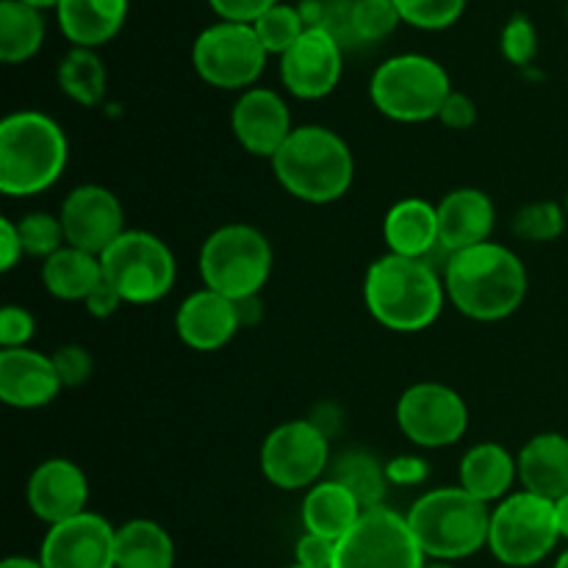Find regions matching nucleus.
Instances as JSON below:
<instances>
[{
    "label": "nucleus",
    "mask_w": 568,
    "mask_h": 568,
    "mask_svg": "<svg viewBox=\"0 0 568 568\" xmlns=\"http://www.w3.org/2000/svg\"><path fill=\"white\" fill-rule=\"evenodd\" d=\"M100 264L103 281L114 286L125 303H159L175 286V255L155 233L125 231L100 255Z\"/></svg>",
    "instance_id": "9"
},
{
    "label": "nucleus",
    "mask_w": 568,
    "mask_h": 568,
    "mask_svg": "<svg viewBox=\"0 0 568 568\" xmlns=\"http://www.w3.org/2000/svg\"><path fill=\"white\" fill-rule=\"evenodd\" d=\"M566 14H568V9H566Z\"/></svg>",
    "instance_id": "52"
},
{
    "label": "nucleus",
    "mask_w": 568,
    "mask_h": 568,
    "mask_svg": "<svg viewBox=\"0 0 568 568\" xmlns=\"http://www.w3.org/2000/svg\"><path fill=\"white\" fill-rule=\"evenodd\" d=\"M50 358H53V366L59 372V381L64 388L83 386L92 377V355L81 344H64Z\"/></svg>",
    "instance_id": "38"
},
{
    "label": "nucleus",
    "mask_w": 568,
    "mask_h": 568,
    "mask_svg": "<svg viewBox=\"0 0 568 568\" xmlns=\"http://www.w3.org/2000/svg\"><path fill=\"white\" fill-rule=\"evenodd\" d=\"M555 519H558L560 538H566V541H568V494H566V497H560L558 503H555Z\"/></svg>",
    "instance_id": "46"
},
{
    "label": "nucleus",
    "mask_w": 568,
    "mask_h": 568,
    "mask_svg": "<svg viewBox=\"0 0 568 568\" xmlns=\"http://www.w3.org/2000/svg\"><path fill=\"white\" fill-rule=\"evenodd\" d=\"M444 288L455 308L477 322H499L519 311L527 270L519 255L497 242L453 253L444 264Z\"/></svg>",
    "instance_id": "1"
},
{
    "label": "nucleus",
    "mask_w": 568,
    "mask_h": 568,
    "mask_svg": "<svg viewBox=\"0 0 568 568\" xmlns=\"http://www.w3.org/2000/svg\"><path fill=\"white\" fill-rule=\"evenodd\" d=\"M361 516H364V508L358 499L336 480H320L308 488L303 499L305 532L331 538L336 544L358 525Z\"/></svg>",
    "instance_id": "26"
},
{
    "label": "nucleus",
    "mask_w": 568,
    "mask_h": 568,
    "mask_svg": "<svg viewBox=\"0 0 568 568\" xmlns=\"http://www.w3.org/2000/svg\"><path fill=\"white\" fill-rule=\"evenodd\" d=\"M277 3L281 0H209L211 9L220 14V20L247 22V26H253L261 14H266Z\"/></svg>",
    "instance_id": "41"
},
{
    "label": "nucleus",
    "mask_w": 568,
    "mask_h": 568,
    "mask_svg": "<svg viewBox=\"0 0 568 568\" xmlns=\"http://www.w3.org/2000/svg\"><path fill=\"white\" fill-rule=\"evenodd\" d=\"M42 283L55 300L83 303V300L103 283V264H100V255H92L87 253V250L64 244L59 253H53L42 264Z\"/></svg>",
    "instance_id": "27"
},
{
    "label": "nucleus",
    "mask_w": 568,
    "mask_h": 568,
    "mask_svg": "<svg viewBox=\"0 0 568 568\" xmlns=\"http://www.w3.org/2000/svg\"><path fill=\"white\" fill-rule=\"evenodd\" d=\"M444 297V281L425 258L388 253L366 270V308L388 331H427L442 316Z\"/></svg>",
    "instance_id": "2"
},
{
    "label": "nucleus",
    "mask_w": 568,
    "mask_h": 568,
    "mask_svg": "<svg viewBox=\"0 0 568 568\" xmlns=\"http://www.w3.org/2000/svg\"><path fill=\"white\" fill-rule=\"evenodd\" d=\"M338 39L325 28H305L303 37L281 55V81L294 98H327L342 81L344 53Z\"/></svg>",
    "instance_id": "15"
},
{
    "label": "nucleus",
    "mask_w": 568,
    "mask_h": 568,
    "mask_svg": "<svg viewBox=\"0 0 568 568\" xmlns=\"http://www.w3.org/2000/svg\"><path fill=\"white\" fill-rule=\"evenodd\" d=\"M55 78H59L61 92L75 100L78 105L92 109L105 98V67L94 50L72 48L59 61Z\"/></svg>",
    "instance_id": "31"
},
{
    "label": "nucleus",
    "mask_w": 568,
    "mask_h": 568,
    "mask_svg": "<svg viewBox=\"0 0 568 568\" xmlns=\"http://www.w3.org/2000/svg\"><path fill=\"white\" fill-rule=\"evenodd\" d=\"M555 568H568V549H566L564 555H560V558H558V564H555Z\"/></svg>",
    "instance_id": "50"
},
{
    "label": "nucleus",
    "mask_w": 568,
    "mask_h": 568,
    "mask_svg": "<svg viewBox=\"0 0 568 568\" xmlns=\"http://www.w3.org/2000/svg\"><path fill=\"white\" fill-rule=\"evenodd\" d=\"M516 477H519V460L497 442L475 444L464 455L458 469V486L480 503H503L510 497Z\"/></svg>",
    "instance_id": "23"
},
{
    "label": "nucleus",
    "mask_w": 568,
    "mask_h": 568,
    "mask_svg": "<svg viewBox=\"0 0 568 568\" xmlns=\"http://www.w3.org/2000/svg\"><path fill=\"white\" fill-rule=\"evenodd\" d=\"M0 568H44L42 560H33V558H22V555H11V558H6Z\"/></svg>",
    "instance_id": "47"
},
{
    "label": "nucleus",
    "mask_w": 568,
    "mask_h": 568,
    "mask_svg": "<svg viewBox=\"0 0 568 568\" xmlns=\"http://www.w3.org/2000/svg\"><path fill=\"white\" fill-rule=\"evenodd\" d=\"M430 475V466L425 458H416V455H399L386 464V477L392 486H419Z\"/></svg>",
    "instance_id": "42"
},
{
    "label": "nucleus",
    "mask_w": 568,
    "mask_h": 568,
    "mask_svg": "<svg viewBox=\"0 0 568 568\" xmlns=\"http://www.w3.org/2000/svg\"><path fill=\"white\" fill-rule=\"evenodd\" d=\"M525 491L558 503L568 494V438L564 433H538L516 455Z\"/></svg>",
    "instance_id": "22"
},
{
    "label": "nucleus",
    "mask_w": 568,
    "mask_h": 568,
    "mask_svg": "<svg viewBox=\"0 0 568 568\" xmlns=\"http://www.w3.org/2000/svg\"><path fill=\"white\" fill-rule=\"evenodd\" d=\"M399 17L422 31H444L455 26L466 9V0H394Z\"/></svg>",
    "instance_id": "35"
},
{
    "label": "nucleus",
    "mask_w": 568,
    "mask_h": 568,
    "mask_svg": "<svg viewBox=\"0 0 568 568\" xmlns=\"http://www.w3.org/2000/svg\"><path fill=\"white\" fill-rule=\"evenodd\" d=\"M277 183L292 197L311 205L336 203L349 192L355 178V159L349 144L325 125L294 128L272 159Z\"/></svg>",
    "instance_id": "3"
},
{
    "label": "nucleus",
    "mask_w": 568,
    "mask_h": 568,
    "mask_svg": "<svg viewBox=\"0 0 568 568\" xmlns=\"http://www.w3.org/2000/svg\"><path fill=\"white\" fill-rule=\"evenodd\" d=\"M20 239H22V253L33 255V258H44L59 253L67 244L64 227H61V220L53 214H44V211H33V214H26L20 222Z\"/></svg>",
    "instance_id": "34"
},
{
    "label": "nucleus",
    "mask_w": 568,
    "mask_h": 568,
    "mask_svg": "<svg viewBox=\"0 0 568 568\" xmlns=\"http://www.w3.org/2000/svg\"><path fill=\"white\" fill-rule=\"evenodd\" d=\"M44 42L42 11L20 3V0H0V61L22 64L33 59Z\"/></svg>",
    "instance_id": "29"
},
{
    "label": "nucleus",
    "mask_w": 568,
    "mask_h": 568,
    "mask_svg": "<svg viewBox=\"0 0 568 568\" xmlns=\"http://www.w3.org/2000/svg\"><path fill=\"white\" fill-rule=\"evenodd\" d=\"M383 239L388 253L405 258H427L438 247V211L422 197H405L388 209L383 220Z\"/></svg>",
    "instance_id": "25"
},
{
    "label": "nucleus",
    "mask_w": 568,
    "mask_h": 568,
    "mask_svg": "<svg viewBox=\"0 0 568 568\" xmlns=\"http://www.w3.org/2000/svg\"><path fill=\"white\" fill-rule=\"evenodd\" d=\"M292 568H303V566H292Z\"/></svg>",
    "instance_id": "51"
},
{
    "label": "nucleus",
    "mask_w": 568,
    "mask_h": 568,
    "mask_svg": "<svg viewBox=\"0 0 568 568\" xmlns=\"http://www.w3.org/2000/svg\"><path fill=\"white\" fill-rule=\"evenodd\" d=\"M131 0H61L55 6L59 28L72 48H100L125 26Z\"/></svg>",
    "instance_id": "24"
},
{
    "label": "nucleus",
    "mask_w": 568,
    "mask_h": 568,
    "mask_svg": "<svg viewBox=\"0 0 568 568\" xmlns=\"http://www.w3.org/2000/svg\"><path fill=\"white\" fill-rule=\"evenodd\" d=\"M239 327H242L239 303L211 292V288L189 294L175 314L178 338L197 353L222 349L236 336Z\"/></svg>",
    "instance_id": "19"
},
{
    "label": "nucleus",
    "mask_w": 568,
    "mask_h": 568,
    "mask_svg": "<svg viewBox=\"0 0 568 568\" xmlns=\"http://www.w3.org/2000/svg\"><path fill=\"white\" fill-rule=\"evenodd\" d=\"M61 227L70 247L103 255L125 233V211L111 189L83 183L61 203Z\"/></svg>",
    "instance_id": "14"
},
{
    "label": "nucleus",
    "mask_w": 568,
    "mask_h": 568,
    "mask_svg": "<svg viewBox=\"0 0 568 568\" xmlns=\"http://www.w3.org/2000/svg\"><path fill=\"white\" fill-rule=\"evenodd\" d=\"M331 480L347 488L364 510L381 508L388 486H392L386 477V466L364 449H349V453L338 455L331 466Z\"/></svg>",
    "instance_id": "30"
},
{
    "label": "nucleus",
    "mask_w": 568,
    "mask_h": 568,
    "mask_svg": "<svg viewBox=\"0 0 568 568\" xmlns=\"http://www.w3.org/2000/svg\"><path fill=\"white\" fill-rule=\"evenodd\" d=\"M294 552H297V566L303 568H333L336 564V541L314 536V532H305Z\"/></svg>",
    "instance_id": "40"
},
{
    "label": "nucleus",
    "mask_w": 568,
    "mask_h": 568,
    "mask_svg": "<svg viewBox=\"0 0 568 568\" xmlns=\"http://www.w3.org/2000/svg\"><path fill=\"white\" fill-rule=\"evenodd\" d=\"M560 541L552 499L530 491H516L491 508L488 549L505 568H530L541 564Z\"/></svg>",
    "instance_id": "8"
},
{
    "label": "nucleus",
    "mask_w": 568,
    "mask_h": 568,
    "mask_svg": "<svg viewBox=\"0 0 568 568\" xmlns=\"http://www.w3.org/2000/svg\"><path fill=\"white\" fill-rule=\"evenodd\" d=\"M564 211L558 203H532L516 214L514 233L525 242H552L564 233Z\"/></svg>",
    "instance_id": "36"
},
{
    "label": "nucleus",
    "mask_w": 568,
    "mask_h": 568,
    "mask_svg": "<svg viewBox=\"0 0 568 568\" xmlns=\"http://www.w3.org/2000/svg\"><path fill=\"white\" fill-rule=\"evenodd\" d=\"M255 33H258L261 44H264L266 53L283 55L300 37L305 33V20L300 6H288V3H277L272 6L266 14H261L258 20L253 22Z\"/></svg>",
    "instance_id": "32"
},
{
    "label": "nucleus",
    "mask_w": 568,
    "mask_h": 568,
    "mask_svg": "<svg viewBox=\"0 0 568 568\" xmlns=\"http://www.w3.org/2000/svg\"><path fill=\"white\" fill-rule=\"evenodd\" d=\"M425 568H458V566H453V564H444V560H433V564H427Z\"/></svg>",
    "instance_id": "49"
},
{
    "label": "nucleus",
    "mask_w": 568,
    "mask_h": 568,
    "mask_svg": "<svg viewBox=\"0 0 568 568\" xmlns=\"http://www.w3.org/2000/svg\"><path fill=\"white\" fill-rule=\"evenodd\" d=\"M403 22L394 0H353V33L358 44L383 42Z\"/></svg>",
    "instance_id": "33"
},
{
    "label": "nucleus",
    "mask_w": 568,
    "mask_h": 568,
    "mask_svg": "<svg viewBox=\"0 0 568 568\" xmlns=\"http://www.w3.org/2000/svg\"><path fill=\"white\" fill-rule=\"evenodd\" d=\"M89 503V480L78 464L67 458L42 460L28 477V505L48 527L83 514Z\"/></svg>",
    "instance_id": "18"
},
{
    "label": "nucleus",
    "mask_w": 568,
    "mask_h": 568,
    "mask_svg": "<svg viewBox=\"0 0 568 568\" xmlns=\"http://www.w3.org/2000/svg\"><path fill=\"white\" fill-rule=\"evenodd\" d=\"M20 3L31 6V9H37V11H44V9H55L61 0H20Z\"/></svg>",
    "instance_id": "48"
},
{
    "label": "nucleus",
    "mask_w": 568,
    "mask_h": 568,
    "mask_svg": "<svg viewBox=\"0 0 568 568\" xmlns=\"http://www.w3.org/2000/svg\"><path fill=\"white\" fill-rule=\"evenodd\" d=\"M505 61L516 67H527L538 53V33L527 17H514L508 26L503 28V39H499Z\"/></svg>",
    "instance_id": "37"
},
{
    "label": "nucleus",
    "mask_w": 568,
    "mask_h": 568,
    "mask_svg": "<svg viewBox=\"0 0 568 568\" xmlns=\"http://www.w3.org/2000/svg\"><path fill=\"white\" fill-rule=\"evenodd\" d=\"M236 142L258 159H275L277 150L292 136V111L286 100L272 89H247L236 100L231 114Z\"/></svg>",
    "instance_id": "17"
},
{
    "label": "nucleus",
    "mask_w": 568,
    "mask_h": 568,
    "mask_svg": "<svg viewBox=\"0 0 568 568\" xmlns=\"http://www.w3.org/2000/svg\"><path fill=\"white\" fill-rule=\"evenodd\" d=\"M425 552L397 510L369 508L336 544L333 568H425Z\"/></svg>",
    "instance_id": "11"
},
{
    "label": "nucleus",
    "mask_w": 568,
    "mask_h": 568,
    "mask_svg": "<svg viewBox=\"0 0 568 568\" xmlns=\"http://www.w3.org/2000/svg\"><path fill=\"white\" fill-rule=\"evenodd\" d=\"M266 50L261 44L258 33L247 22L220 20L216 26L205 28L192 44L194 72L203 78L209 87L236 89L253 87L266 67Z\"/></svg>",
    "instance_id": "10"
},
{
    "label": "nucleus",
    "mask_w": 568,
    "mask_h": 568,
    "mask_svg": "<svg viewBox=\"0 0 568 568\" xmlns=\"http://www.w3.org/2000/svg\"><path fill=\"white\" fill-rule=\"evenodd\" d=\"M22 239H20V227H17V222H11L9 216H3L0 220V270L9 272L14 270L17 261L22 258Z\"/></svg>",
    "instance_id": "44"
},
{
    "label": "nucleus",
    "mask_w": 568,
    "mask_h": 568,
    "mask_svg": "<svg viewBox=\"0 0 568 568\" xmlns=\"http://www.w3.org/2000/svg\"><path fill=\"white\" fill-rule=\"evenodd\" d=\"M122 303H125V300H122L120 294H116V288L109 286L105 281L100 283V286L94 288L87 300H83V305H87L89 314L98 316V320H105V316L116 314V308H120Z\"/></svg>",
    "instance_id": "45"
},
{
    "label": "nucleus",
    "mask_w": 568,
    "mask_h": 568,
    "mask_svg": "<svg viewBox=\"0 0 568 568\" xmlns=\"http://www.w3.org/2000/svg\"><path fill=\"white\" fill-rule=\"evenodd\" d=\"M61 388L64 386L50 355L31 347L0 353V399L11 408H42L53 403Z\"/></svg>",
    "instance_id": "20"
},
{
    "label": "nucleus",
    "mask_w": 568,
    "mask_h": 568,
    "mask_svg": "<svg viewBox=\"0 0 568 568\" xmlns=\"http://www.w3.org/2000/svg\"><path fill=\"white\" fill-rule=\"evenodd\" d=\"M67 136L42 111H14L0 122V192L31 197L61 178L67 166Z\"/></svg>",
    "instance_id": "4"
},
{
    "label": "nucleus",
    "mask_w": 568,
    "mask_h": 568,
    "mask_svg": "<svg viewBox=\"0 0 568 568\" xmlns=\"http://www.w3.org/2000/svg\"><path fill=\"white\" fill-rule=\"evenodd\" d=\"M331 466V442L311 419L275 427L261 447V471L283 491H300L320 483Z\"/></svg>",
    "instance_id": "12"
},
{
    "label": "nucleus",
    "mask_w": 568,
    "mask_h": 568,
    "mask_svg": "<svg viewBox=\"0 0 568 568\" xmlns=\"http://www.w3.org/2000/svg\"><path fill=\"white\" fill-rule=\"evenodd\" d=\"M453 94L447 70L422 53L386 59L369 81V98L381 114L397 122L438 120V111Z\"/></svg>",
    "instance_id": "7"
},
{
    "label": "nucleus",
    "mask_w": 568,
    "mask_h": 568,
    "mask_svg": "<svg viewBox=\"0 0 568 568\" xmlns=\"http://www.w3.org/2000/svg\"><path fill=\"white\" fill-rule=\"evenodd\" d=\"M438 120H442L447 128H453V131H466V128H471L477 122L475 100H471L469 94L455 92L453 89L447 103H444L442 111H438Z\"/></svg>",
    "instance_id": "43"
},
{
    "label": "nucleus",
    "mask_w": 568,
    "mask_h": 568,
    "mask_svg": "<svg viewBox=\"0 0 568 568\" xmlns=\"http://www.w3.org/2000/svg\"><path fill=\"white\" fill-rule=\"evenodd\" d=\"M33 331H37V322H33L28 308H22V305H6L0 311V347L3 349L28 347V342L33 338Z\"/></svg>",
    "instance_id": "39"
},
{
    "label": "nucleus",
    "mask_w": 568,
    "mask_h": 568,
    "mask_svg": "<svg viewBox=\"0 0 568 568\" xmlns=\"http://www.w3.org/2000/svg\"><path fill=\"white\" fill-rule=\"evenodd\" d=\"M116 527L103 516L83 510L53 525L44 536L39 560L44 568H116Z\"/></svg>",
    "instance_id": "16"
},
{
    "label": "nucleus",
    "mask_w": 568,
    "mask_h": 568,
    "mask_svg": "<svg viewBox=\"0 0 568 568\" xmlns=\"http://www.w3.org/2000/svg\"><path fill=\"white\" fill-rule=\"evenodd\" d=\"M410 532L430 560H464L488 547L491 510L460 486L422 494L405 514Z\"/></svg>",
    "instance_id": "5"
},
{
    "label": "nucleus",
    "mask_w": 568,
    "mask_h": 568,
    "mask_svg": "<svg viewBox=\"0 0 568 568\" xmlns=\"http://www.w3.org/2000/svg\"><path fill=\"white\" fill-rule=\"evenodd\" d=\"M436 211L438 247L447 250L449 255L488 242L494 231V220H497V209H494L491 197L483 189L471 186L449 192L436 205Z\"/></svg>",
    "instance_id": "21"
},
{
    "label": "nucleus",
    "mask_w": 568,
    "mask_h": 568,
    "mask_svg": "<svg viewBox=\"0 0 568 568\" xmlns=\"http://www.w3.org/2000/svg\"><path fill=\"white\" fill-rule=\"evenodd\" d=\"M116 568H172L175 544L170 532L150 519H131L116 527Z\"/></svg>",
    "instance_id": "28"
},
{
    "label": "nucleus",
    "mask_w": 568,
    "mask_h": 568,
    "mask_svg": "<svg viewBox=\"0 0 568 568\" xmlns=\"http://www.w3.org/2000/svg\"><path fill=\"white\" fill-rule=\"evenodd\" d=\"M397 425L416 447H449L464 438L469 408L464 397L444 383H416L399 397Z\"/></svg>",
    "instance_id": "13"
},
{
    "label": "nucleus",
    "mask_w": 568,
    "mask_h": 568,
    "mask_svg": "<svg viewBox=\"0 0 568 568\" xmlns=\"http://www.w3.org/2000/svg\"><path fill=\"white\" fill-rule=\"evenodd\" d=\"M272 244L258 227L233 222L211 233L200 250L203 286L233 303L258 297L272 275Z\"/></svg>",
    "instance_id": "6"
}]
</instances>
